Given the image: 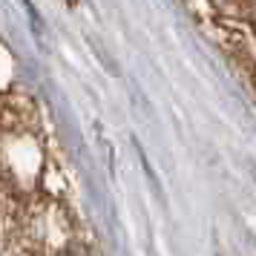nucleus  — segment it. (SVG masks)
I'll list each match as a JSON object with an SVG mask.
<instances>
[{"label": "nucleus", "instance_id": "f257e3e1", "mask_svg": "<svg viewBox=\"0 0 256 256\" xmlns=\"http://www.w3.org/2000/svg\"><path fill=\"white\" fill-rule=\"evenodd\" d=\"M250 176H254V178H256V167H250Z\"/></svg>", "mask_w": 256, "mask_h": 256}]
</instances>
